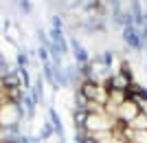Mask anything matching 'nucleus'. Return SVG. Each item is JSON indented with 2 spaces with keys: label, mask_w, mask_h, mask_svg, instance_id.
<instances>
[{
  "label": "nucleus",
  "mask_w": 147,
  "mask_h": 143,
  "mask_svg": "<svg viewBox=\"0 0 147 143\" xmlns=\"http://www.w3.org/2000/svg\"><path fill=\"white\" fill-rule=\"evenodd\" d=\"M141 106L136 104L132 97H129L127 101H123L121 106H119V110H117V121H123V123H129L134 117H138L141 115Z\"/></svg>",
  "instance_id": "nucleus-1"
},
{
  "label": "nucleus",
  "mask_w": 147,
  "mask_h": 143,
  "mask_svg": "<svg viewBox=\"0 0 147 143\" xmlns=\"http://www.w3.org/2000/svg\"><path fill=\"white\" fill-rule=\"evenodd\" d=\"M7 37H11L13 42H20V31L13 24H9V26H7Z\"/></svg>",
  "instance_id": "nucleus-2"
}]
</instances>
